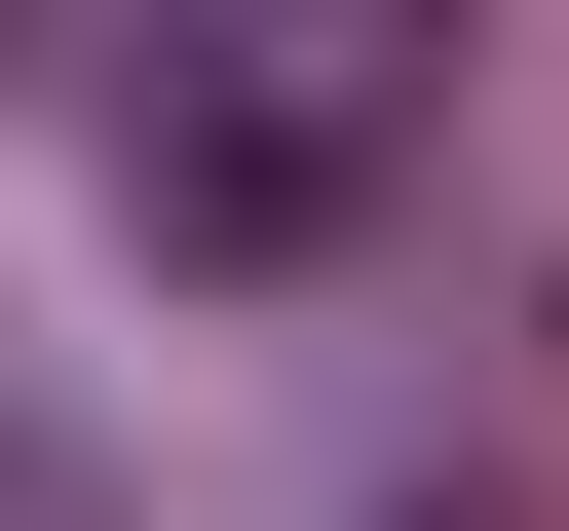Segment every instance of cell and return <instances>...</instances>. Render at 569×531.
I'll return each mask as SVG.
<instances>
[{
  "label": "cell",
  "instance_id": "6da1fadb",
  "mask_svg": "<svg viewBox=\"0 0 569 531\" xmlns=\"http://www.w3.org/2000/svg\"><path fill=\"white\" fill-rule=\"evenodd\" d=\"M380 152H418V0H152V39H114V190H152V266H305Z\"/></svg>",
  "mask_w": 569,
  "mask_h": 531
}]
</instances>
